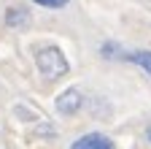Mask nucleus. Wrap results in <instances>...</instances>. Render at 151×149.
<instances>
[{"instance_id":"5","label":"nucleus","mask_w":151,"mask_h":149,"mask_svg":"<svg viewBox=\"0 0 151 149\" xmlns=\"http://www.w3.org/2000/svg\"><path fill=\"white\" fill-rule=\"evenodd\" d=\"M127 63L138 65L140 71H146V76H151V52H148V49H138V52H129V54H127Z\"/></svg>"},{"instance_id":"4","label":"nucleus","mask_w":151,"mask_h":149,"mask_svg":"<svg viewBox=\"0 0 151 149\" xmlns=\"http://www.w3.org/2000/svg\"><path fill=\"white\" fill-rule=\"evenodd\" d=\"M3 22H6V27H11V30H27V27H30V22H32V16H30V11H27V8L14 6V8H8V11H6Z\"/></svg>"},{"instance_id":"3","label":"nucleus","mask_w":151,"mask_h":149,"mask_svg":"<svg viewBox=\"0 0 151 149\" xmlns=\"http://www.w3.org/2000/svg\"><path fill=\"white\" fill-rule=\"evenodd\" d=\"M70 149H116V144H113V138L108 133H103V130H92V133H84L78 136Z\"/></svg>"},{"instance_id":"1","label":"nucleus","mask_w":151,"mask_h":149,"mask_svg":"<svg viewBox=\"0 0 151 149\" xmlns=\"http://www.w3.org/2000/svg\"><path fill=\"white\" fill-rule=\"evenodd\" d=\"M35 68L46 81H57L70 73V63L65 57V52L57 44H43L35 46Z\"/></svg>"},{"instance_id":"8","label":"nucleus","mask_w":151,"mask_h":149,"mask_svg":"<svg viewBox=\"0 0 151 149\" xmlns=\"http://www.w3.org/2000/svg\"><path fill=\"white\" fill-rule=\"evenodd\" d=\"M146 138H148V141H151V125H148V127H146Z\"/></svg>"},{"instance_id":"6","label":"nucleus","mask_w":151,"mask_h":149,"mask_svg":"<svg viewBox=\"0 0 151 149\" xmlns=\"http://www.w3.org/2000/svg\"><path fill=\"white\" fill-rule=\"evenodd\" d=\"M100 54H103L105 60H127V54H129V52H124L122 44H116V41H103Z\"/></svg>"},{"instance_id":"2","label":"nucleus","mask_w":151,"mask_h":149,"mask_svg":"<svg viewBox=\"0 0 151 149\" xmlns=\"http://www.w3.org/2000/svg\"><path fill=\"white\" fill-rule=\"evenodd\" d=\"M84 103H86V98H84V92L78 87H68L54 98V108H57L60 117H76L84 108Z\"/></svg>"},{"instance_id":"7","label":"nucleus","mask_w":151,"mask_h":149,"mask_svg":"<svg viewBox=\"0 0 151 149\" xmlns=\"http://www.w3.org/2000/svg\"><path fill=\"white\" fill-rule=\"evenodd\" d=\"M32 3L41 8H49V11H60V8L70 6V0H32Z\"/></svg>"}]
</instances>
